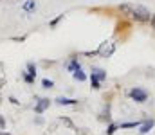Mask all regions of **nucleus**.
<instances>
[{
  "label": "nucleus",
  "instance_id": "1",
  "mask_svg": "<svg viewBox=\"0 0 155 135\" xmlns=\"http://www.w3.org/2000/svg\"><path fill=\"white\" fill-rule=\"evenodd\" d=\"M119 11L124 13L126 16H132L134 20H137L141 24H146V22L152 20V13L144 5H139V4H121Z\"/></svg>",
  "mask_w": 155,
  "mask_h": 135
},
{
  "label": "nucleus",
  "instance_id": "2",
  "mask_svg": "<svg viewBox=\"0 0 155 135\" xmlns=\"http://www.w3.org/2000/svg\"><path fill=\"white\" fill-rule=\"evenodd\" d=\"M135 103H144L146 99H148V92L144 88H141V87H134V88L130 90V94H128Z\"/></svg>",
  "mask_w": 155,
  "mask_h": 135
},
{
  "label": "nucleus",
  "instance_id": "3",
  "mask_svg": "<svg viewBox=\"0 0 155 135\" xmlns=\"http://www.w3.org/2000/svg\"><path fill=\"white\" fill-rule=\"evenodd\" d=\"M49 104H51V101L45 99V97H41V99H38V103L35 104V112H36V114H43V112L49 108Z\"/></svg>",
  "mask_w": 155,
  "mask_h": 135
},
{
  "label": "nucleus",
  "instance_id": "4",
  "mask_svg": "<svg viewBox=\"0 0 155 135\" xmlns=\"http://www.w3.org/2000/svg\"><path fill=\"white\" fill-rule=\"evenodd\" d=\"M54 101H56V104H60V106H71V104H76V103H78V99H71V97H63V95L56 97Z\"/></svg>",
  "mask_w": 155,
  "mask_h": 135
},
{
  "label": "nucleus",
  "instance_id": "5",
  "mask_svg": "<svg viewBox=\"0 0 155 135\" xmlns=\"http://www.w3.org/2000/svg\"><path fill=\"white\" fill-rule=\"evenodd\" d=\"M153 124H155L153 119H146L144 123H141V130H139V133H141V135L148 133V132H150V130L153 128Z\"/></svg>",
  "mask_w": 155,
  "mask_h": 135
},
{
  "label": "nucleus",
  "instance_id": "6",
  "mask_svg": "<svg viewBox=\"0 0 155 135\" xmlns=\"http://www.w3.org/2000/svg\"><path fill=\"white\" fill-rule=\"evenodd\" d=\"M90 76H94V78H96V79H99V81H105V79H107V70L94 67V69H92V72H90Z\"/></svg>",
  "mask_w": 155,
  "mask_h": 135
},
{
  "label": "nucleus",
  "instance_id": "7",
  "mask_svg": "<svg viewBox=\"0 0 155 135\" xmlns=\"http://www.w3.org/2000/svg\"><path fill=\"white\" fill-rule=\"evenodd\" d=\"M79 69H81V63L78 61V58H71L69 63H67V70H69V72H76Z\"/></svg>",
  "mask_w": 155,
  "mask_h": 135
},
{
  "label": "nucleus",
  "instance_id": "8",
  "mask_svg": "<svg viewBox=\"0 0 155 135\" xmlns=\"http://www.w3.org/2000/svg\"><path fill=\"white\" fill-rule=\"evenodd\" d=\"M22 9H24L25 13H33V11L36 9V2H35V0H25L24 5H22Z\"/></svg>",
  "mask_w": 155,
  "mask_h": 135
},
{
  "label": "nucleus",
  "instance_id": "9",
  "mask_svg": "<svg viewBox=\"0 0 155 135\" xmlns=\"http://www.w3.org/2000/svg\"><path fill=\"white\" fill-rule=\"evenodd\" d=\"M72 78H74L76 81H79V83H83V81H87V78H88V76L79 69V70H76V72H72Z\"/></svg>",
  "mask_w": 155,
  "mask_h": 135
},
{
  "label": "nucleus",
  "instance_id": "10",
  "mask_svg": "<svg viewBox=\"0 0 155 135\" xmlns=\"http://www.w3.org/2000/svg\"><path fill=\"white\" fill-rule=\"evenodd\" d=\"M137 126H141V123H139V121H130V123H119V128H121V130H124V128H137Z\"/></svg>",
  "mask_w": 155,
  "mask_h": 135
},
{
  "label": "nucleus",
  "instance_id": "11",
  "mask_svg": "<svg viewBox=\"0 0 155 135\" xmlns=\"http://www.w3.org/2000/svg\"><path fill=\"white\" fill-rule=\"evenodd\" d=\"M88 79H90V87H92L94 90H99V88H101V81H99V79H96L94 76H88Z\"/></svg>",
  "mask_w": 155,
  "mask_h": 135
},
{
  "label": "nucleus",
  "instance_id": "12",
  "mask_svg": "<svg viewBox=\"0 0 155 135\" xmlns=\"http://www.w3.org/2000/svg\"><path fill=\"white\" fill-rule=\"evenodd\" d=\"M119 130V124L117 123H108V128H107V135H114Z\"/></svg>",
  "mask_w": 155,
  "mask_h": 135
},
{
  "label": "nucleus",
  "instance_id": "13",
  "mask_svg": "<svg viewBox=\"0 0 155 135\" xmlns=\"http://www.w3.org/2000/svg\"><path fill=\"white\" fill-rule=\"evenodd\" d=\"M27 74H31L33 78H36V65H35L33 61L27 63Z\"/></svg>",
  "mask_w": 155,
  "mask_h": 135
},
{
  "label": "nucleus",
  "instance_id": "14",
  "mask_svg": "<svg viewBox=\"0 0 155 135\" xmlns=\"http://www.w3.org/2000/svg\"><path fill=\"white\" fill-rule=\"evenodd\" d=\"M22 78H24V81H25V83H29V85H33V83H35V78H33L31 74H27V70H24V72H22Z\"/></svg>",
  "mask_w": 155,
  "mask_h": 135
},
{
  "label": "nucleus",
  "instance_id": "15",
  "mask_svg": "<svg viewBox=\"0 0 155 135\" xmlns=\"http://www.w3.org/2000/svg\"><path fill=\"white\" fill-rule=\"evenodd\" d=\"M41 87H43V88H52V87H54V81H52V79L43 78V79H41Z\"/></svg>",
  "mask_w": 155,
  "mask_h": 135
},
{
  "label": "nucleus",
  "instance_id": "16",
  "mask_svg": "<svg viewBox=\"0 0 155 135\" xmlns=\"http://www.w3.org/2000/svg\"><path fill=\"white\" fill-rule=\"evenodd\" d=\"M61 18H63V14H60V16H58V18H54V20H52V22H51V25H52V27H56V25H58V22H60V20H61Z\"/></svg>",
  "mask_w": 155,
  "mask_h": 135
},
{
  "label": "nucleus",
  "instance_id": "17",
  "mask_svg": "<svg viewBox=\"0 0 155 135\" xmlns=\"http://www.w3.org/2000/svg\"><path fill=\"white\" fill-rule=\"evenodd\" d=\"M4 128H5V119L0 115V130H4Z\"/></svg>",
  "mask_w": 155,
  "mask_h": 135
},
{
  "label": "nucleus",
  "instance_id": "18",
  "mask_svg": "<svg viewBox=\"0 0 155 135\" xmlns=\"http://www.w3.org/2000/svg\"><path fill=\"white\" fill-rule=\"evenodd\" d=\"M150 24H152V27L155 29V14H152V20H150Z\"/></svg>",
  "mask_w": 155,
  "mask_h": 135
},
{
  "label": "nucleus",
  "instance_id": "19",
  "mask_svg": "<svg viewBox=\"0 0 155 135\" xmlns=\"http://www.w3.org/2000/svg\"><path fill=\"white\" fill-rule=\"evenodd\" d=\"M9 101H11V103H13V104H18V101H16V99H15V97H13V95H11V97H9Z\"/></svg>",
  "mask_w": 155,
  "mask_h": 135
},
{
  "label": "nucleus",
  "instance_id": "20",
  "mask_svg": "<svg viewBox=\"0 0 155 135\" xmlns=\"http://www.w3.org/2000/svg\"><path fill=\"white\" fill-rule=\"evenodd\" d=\"M0 135H11V133H5V132H0Z\"/></svg>",
  "mask_w": 155,
  "mask_h": 135
}]
</instances>
